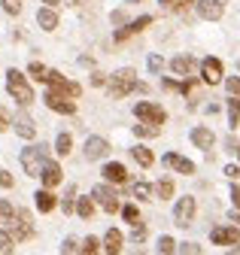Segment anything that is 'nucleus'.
Here are the masks:
<instances>
[{
	"mask_svg": "<svg viewBox=\"0 0 240 255\" xmlns=\"http://www.w3.org/2000/svg\"><path fill=\"white\" fill-rule=\"evenodd\" d=\"M6 91L15 98L18 107H31L34 104V88H31V82H27V76L18 73L15 67L6 70Z\"/></svg>",
	"mask_w": 240,
	"mask_h": 255,
	"instance_id": "1",
	"label": "nucleus"
},
{
	"mask_svg": "<svg viewBox=\"0 0 240 255\" xmlns=\"http://www.w3.org/2000/svg\"><path fill=\"white\" fill-rule=\"evenodd\" d=\"M137 70L131 67H122V70H116L113 79H110V98H128L131 91H137Z\"/></svg>",
	"mask_w": 240,
	"mask_h": 255,
	"instance_id": "2",
	"label": "nucleus"
},
{
	"mask_svg": "<svg viewBox=\"0 0 240 255\" xmlns=\"http://www.w3.org/2000/svg\"><path fill=\"white\" fill-rule=\"evenodd\" d=\"M21 167L27 176H43L46 167V146H27L21 149Z\"/></svg>",
	"mask_w": 240,
	"mask_h": 255,
	"instance_id": "3",
	"label": "nucleus"
},
{
	"mask_svg": "<svg viewBox=\"0 0 240 255\" xmlns=\"http://www.w3.org/2000/svg\"><path fill=\"white\" fill-rule=\"evenodd\" d=\"M9 234H12V240H15V243H21V240H31V237L37 234L31 213L18 207V210H15V219H12V228H9Z\"/></svg>",
	"mask_w": 240,
	"mask_h": 255,
	"instance_id": "4",
	"label": "nucleus"
},
{
	"mask_svg": "<svg viewBox=\"0 0 240 255\" xmlns=\"http://www.w3.org/2000/svg\"><path fill=\"white\" fill-rule=\"evenodd\" d=\"M134 116H137L140 122H146V125H155V128H161V125L167 122V113H164L158 104H152V101H140V104L134 107Z\"/></svg>",
	"mask_w": 240,
	"mask_h": 255,
	"instance_id": "5",
	"label": "nucleus"
},
{
	"mask_svg": "<svg viewBox=\"0 0 240 255\" xmlns=\"http://www.w3.org/2000/svg\"><path fill=\"white\" fill-rule=\"evenodd\" d=\"M92 198H95V204H98L101 210H107L110 216L119 213V195H116V188H113L110 182L95 185V188H92Z\"/></svg>",
	"mask_w": 240,
	"mask_h": 255,
	"instance_id": "6",
	"label": "nucleus"
},
{
	"mask_svg": "<svg viewBox=\"0 0 240 255\" xmlns=\"http://www.w3.org/2000/svg\"><path fill=\"white\" fill-rule=\"evenodd\" d=\"M195 210H198V204H195V198H179L176 201V207H173V222L179 228H186V225H192V219H195Z\"/></svg>",
	"mask_w": 240,
	"mask_h": 255,
	"instance_id": "7",
	"label": "nucleus"
},
{
	"mask_svg": "<svg viewBox=\"0 0 240 255\" xmlns=\"http://www.w3.org/2000/svg\"><path fill=\"white\" fill-rule=\"evenodd\" d=\"M210 240L216 246H237L240 243V228L237 225H219V228L210 231Z\"/></svg>",
	"mask_w": 240,
	"mask_h": 255,
	"instance_id": "8",
	"label": "nucleus"
},
{
	"mask_svg": "<svg viewBox=\"0 0 240 255\" xmlns=\"http://www.w3.org/2000/svg\"><path fill=\"white\" fill-rule=\"evenodd\" d=\"M46 107L49 110H55V113H64V116H73L76 113V101H70V98H64V94H58V91H46Z\"/></svg>",
	"mask_w": 240,
	"mask_h": 255,
	"instance_id": "9",
	"label": "nucleus"
},
{
	"mask_svg": "<svg viewBox=\"0 0 240 255\" xmlns=\"http://www.w3.org/2000/svg\"><path fill=\"white\" fill-rule=\"evenodd\" d=\"M222 61L219 58H204L201 61V79L207 82V85H219L222 82Z\"/></svg>",
	"mask_w": 240,
	"mask_h": 255,
	"instance_id": "10",
	"label": "nucleus"
},
{
	"mask_svg": "<svg viewBox=\"0 0 240 255\" xmlns=\"http://www.w3.org/2000/svg\"><path fill=\"white\" fill-rule=\"evenodd\" d=\"M107 152H110V143L104 137H85L82 155L88 158V161H101V158H107Z\"/></svg>",
	"mask_w": 240,
	"mask_h": 255,
	"instance_id": "11",
	"label": "nucleus"
},
{
	"mask_svg": "<svg viewBox=\"0 0 240 255\" xmlns=\"http://www.w3.org/2000/svg\"><path fill=\"white\" fill-rule=\"evenodd\" d=\"M149 24H152V15H140V18H134V21H128L125 27H119V30H116V34H113V40H116V43H125L128 37H134V34H140V30H143V27H149Z\"/></svg>",
	"mask_w": 240,
	"mask_h": 255,
	"instance_id": "12",
	"label": "nucleus"
},
{
	"mask_svg": "<svg viewBox=\"0 0 240 255\" xmlns=\"http://www.w3.org/2000/svg\"><path fill=\"white\" fill-rule=\"evenodd\" d=\"M198 15L207 21H219L225 15V0H198Z\"/></svg>",
	"mask_w": 240,
	"mask_h": 255,
	"instance_id": "13",
	"label": "nucleus"
},
{
	"mask_svg": "<svg viewBox=\"0 0 240 255\" xmlns=\"http://www.w3.org/2000/svg\"><path fill=\"white\" fill-rule=\"evenodd\" d=\"M12 128H15V134L24 137V140H34L37 137V125H34V119L27 116V113H18L15 122H12Z\"/></svg>",
	"mask_w": 240,
	"mask_h": 255,
	"instance_id": "14",
	"label": "nucleus"
},
{
	"mask_svg": "<svg viewBox=\"0 0 240 255\" xmlns=\"http://www.w3.org/2000/svg\"><path fill=\"white\" fill-rule=\"evenodd\" d=\"M164 164H167V167H173L176 173H186V176H192V173H195V161H189V158L176 155V152H167V155H164Z\"/></svg>",
	"mask_w": 240,
	"mask_h": 255,
	"instance_id": "15",
	"label": "nucleus"
},
{
	"mask_svg": "<svg viewBox=\"0 0 240 255\" xmlns=\"http://www.w3.org/2000/svg\"><path fill=\"white\" fill-rule=\"evenodd\" d=\"M192 143H195L198 149H213V143H216V134L210 131L207 125H198V128H192Z\"/></svg>",
	"mask_w": 240,
	"mask_h": 255,
	"instance_id": "16",
	"label": "nucleus"
},
{
	"mask_svg": "<svg viewBox=\"0 0 240 255\" xmlns=\"http://www.w3.org/2000/svg\"><path fill=\"white\" fill-rule=\"evenodd\" d=\"M40 179H43V188H49V191H52L55 185H61V179H64V176H61V167H58V161H46V167H43V176H40Z\"/></svg>",
	"mask_w": 240,
	"mask_h": 255,
	"instance_id": "17",
	"label": "nucleus"
},
{
	"mask_svg": "<svg viewBox=\"0 0 240 255\" xmlns=\"http://www.w3.org/2000/svg\"><path fill=\"white\" fill-rule=\"evenodd\" d=\"M195 67H198V61H195L192 55H176V58L170 61V70H173L176 76H192Z\"/></svg>",
	"mask_w": 240,
	"mask_h": 255,
	"instance_id": "18",
	"label": "nucleus"
},
{
	"mask_svg": "<svg viewBox=\"0 0 240 255\" xmlns=\"http://www.w3.org/2000/svg\"><path fill=\"white\" fill-rule=\"evenodd\" d=\"M104 179L107 182H116V185H122L125 179H128V170H125V164H119V161H110V164H104Z\"/></svg>",
	"mask_w": 240,
	"mask_h": 255,
	"instance_id": "19",
	"label": "nucleus"
},
{
	"mask_svg": "<svg viewBox=\"0 0 240 255\" xmlns=\"http://www.w3.org/2000/svg\"><path fill=\"white\" fill-rule=\"evenodd\" d=\"M37 24H40L43 30H49V34H52V30L58 27V9L40 6V9H37Z\"/></svg>",
	"mask_w": 240,
	"mask_h": 255,
	"instance_id": "20",
	"label": "nucleus"
},
{
	"mask_svg": "<svg viewBox=\"0 0 240 255\" xmlns=\"http://www.w3.org/2000/svg\"><path fill=\"white\" fill-rule=\"evenodd\" d=\"M122 243H125L122 231H116V228L107 231V237H104V249H107V255H119V252H122Z\"/></svg>",
	"mask_w": 240,
	"mask_h": 255,
	"instance_id": "21",
	"label": "nucleus"
},
{
	"mask_svg": "<svg viewBox=\"0 0 240 255\" xmlns=\"http://www.w3.org/2000/svg\"><path fill=\"white\" fill-rule=\"evenodd\" d=\"M34 201H37V210H40V213H52V210L58 207V198L52 195L49 188H40L37 195H34Z\"/></svg>",
	"mask_w": 240,
	"mask_h": 255,
	"instance_id": "22",
	"label": "nucleus"
},
{
	"mask_svg": "<svg viewBox=\"0 0 240 255\" xmlns=\"http://www.w3.org/2000/svg\"><path fill=\"white\" fill-rule=\"evenodd\" d=\"M131 155H134V161H137L140 167H152V164H155L152 149H146V146H134V149H131Z\"/></svg>",
	"mask_w": 240,
	"mask_h": 255,
	"instance_id": "23",
	"label": "nucleus"
},
{
	"mask_svg": "<svg viewBox=\"0 0 240 255\" xmlns=\"http://www.w3.org/2000/svg\"><path fill=\"white\" fill-rule=\"evenodd\" d=\"M52 91H58V94H64V98H70V101H76L79 98V94H82V88L76 85V82H70V79H61V82H58Z\"/></svg>",
	"mask_w": 240,
	"mask_h": 255,
	"instance_id": "24",
	"label": "nucleus"
},
{
	"mask_svg": "<svg viewBox=\"0 0 240 255\" xmlns=\"http://www.w3.org/2000/svg\"><path fill=\"white\" fill-rule=\"evenodd\" d=\"M12 219H15V207L3 198L0 201V228H12Z\"/></svg>",
	"mask_w": 240,
	"mask_h": 255,
	"instance_id": "25",
	"label": "nucleus"
},
{
	"mask_svg": "<svg viewBox=\"0 0 240 255\" xmlns=\"http://www.w3.org/2000/svg\"><path fill=\"white\" fill-rule=\"evenodd\" d=\"M95 210H98L95 198H79V201H76V213H79L82 219H92V216H95Z\"/></svg>",
	"mask_w": 240,
	"mask_h": 255,
	"instance_id": "26",
	"label": "nucleus"
},
{
	"mask_svg": "<svg viewBox=\"0 0 240 255\" xmlns=\"http://www.w3.org/2000/svg\"><path fill=\"white\" fill-rule=\"evenodd\" d=\"M134 134H137V137H143V140H152V137H158V134H161V128L140 122V125H134Z\"/></svg>",
	"mask_w": 240,
	"mask_h": 255,
	"instance_id": "27",
	"label": "nucleus"
},
{
	"mask_svg": "<svg viewBox=\"0 0 240 255\" xmlns=\"http://www.w3.org/2000/svg\"><path fill=\"white\" fill-rule=\"evenodd\" d=\"M240 125V98H228V128Z\"/></svg>",
	"mask_w": 240,
	"mask_h": 255,
	"instance_id": "28",
	"label": "nucleus"
},
{
	"mask_svg": "<svg viewBox=\"0 0 240 255\" xmlns=\"http://www.w3.org/2000/svg\"><path fill=\"white\" fill-rule=\"evenodd\" d=\"M70 149H73V137L64 131V134H58V140H55V152L58 155H70Z\"/></svg>",
	"mask_w": 240,
	"mask_h": 255,
	"instance_id": "29",
	"label": "nucleus"
},
{
	"mask_svg": "<svg viewBox=\"0 0 240 255\" xmlns=\"http://www.w3.org/2000/svg\"><path fill=\"white\" fill-rule=\"evenodd\" d=\"M27 73H31L37 82H49V73H52V70H49V67H43L40 61H31V67H27Z\"/></svg>",
	"mask_w": 240,
	"mask_h": 255,
	"instance_id": "30",
	"label": "nucleus"
},
{
	"mask_svg": "<svg viewBox=\"0 0 240 255\" xmlns=\"http://www.w3.org/2000/svg\"><path fill=\"white\" fill-rule=\"evenodd\" d=\"M155 198H161V201L173 198V179H158L155 182Z\"/></svg>",
	"mask_w": 240,
	"mask_h": 255,
	"instance_id": "31",
	"label": "nucleus"
},
{
	"mask_svg": "<svg viewBox=\"0 0 240 255\" xmlns=\"http://www.w3.org/2000/svg\"><path fill=\"white\" fill-rule=\"evenodd\" d=\"M12 246H15L12 234L6 228H0V255H12Z\"/></svg>",
	"mask_w": 240,
	"mask_h": 255,
	"instance_id": "32",
	"label": "nucleus"
},
{
	"mask_svg": "<svg viewBox=\"0 0 240 255\" xmlns=\"http://www.w3.org/2000/svg\"><path fill=\"white\" fill-rule=\"evenodd\" d=\"M158 252H161V255H176V240L167 237V234H161V237H158Z\"/></svg>",
	"mask_w": 240,
	"mask_h": 255,
	"instance_id": "33",
	"label": "nucleus"
},
{
	"mask_svg": "<svg viewBox=\"0 0 240 255\" xmlns=\"http://www.w3.org/2000/svg\"><path fill=\"white\" fill-rule=\"evenodd\" d=\"M122 219L131 222V225H140V210H137V204H125L122 207Z\"/></svg>",
	"mask_w": 240,
	"mask_h": 255,
	"instance_id": "34",
	"label": "nucleus"
},
{
	"mask_svg": "<svg viewBox=\"0 0 240 255\" xmlns=\"http://www.w3.org/2000/svg\"><path fill=\"white\" fill-rule=\"evenodd\" d=\"M79 252H82L79 240H76V237H64V243H61V255H79Z\"/></svg>",
	"mask_w": 240,
	"mask_h": 255,
	"instance_id": "35",
	"label": "nucleus"
},
{
	"mask_svg": "<svg viewBox=\"0 0 240 255\" xmlns=\"http://www.w3.org/2000/svg\"><path fill=\"white\" fill-rule=\"evenodd\" d=\"M152 191H155V188L149 185V182H137V185H134V198H137V201H149V198H152Z\"/></svg>",
	"mask_w": 240,
	"mask_h": 255,
	"instance_id": "36",
	"label": "nucleus"
},
{
	"mask_svg": "<svg viewBox=\"0 0 240 255\" xmlns=\"http://www.w3.org/2000/svg\"><path fill=\"white\" fill-rule=\"evenodd\" d=\"M98 249H101V240L98 237H85L82 240V255H95Z\"/></svg>",
	"mask_w": 240,
	"mask_h": 255,
	"instance_id": "37",
	"label": "nucleus"
},
{
	"mask_svg": "<svg viewBox=\"0 0 240 255\" xmlns=\"http://www.w3.org/2000/svg\"><path fill=\"white\" fill-rule=\"evenodd\" d=\"M225 88L231 98H240V76H225Z\"/></svg>",
	"mask_w": 240,
	"mask_h": 255,
	"instance_id": "38",
	"label": "nucleus"
},
{
	"mask_svg": "<svg viewBox=\"0 0 240 255\" xmlns=\"http://www.w3.org/2000/svg\"><path fill=\"white\" fill-rule=\"evenodd\" d=\"M12 116H9V110L6 107H0V131H9V128H12Z\"/></svg>",
	"mask_w": 240,
	"mask_h": 255,
	"instance_id": "39",
	"label": "nucleus"
},
{
	"mask_svg": "<svg viewBox=\"0 0 240 255\" xmlns=\"http://www.w3.org/2000/svg\"><path fill=\"white\" fill-rule=\"evenodd\" d=\"M146 67H149V73H158V70L164 67V61H161V55H149V61H146Z\"/></svg>",
	"mask_w": 240,
	"mask_h": 255,
	"instance_id": "40",
	"label": "nucleus"
},
{
	"mask_svg": "<svg viewBox=\"0 0 240 255\" xmlns=\"http://www.w3.org/2000/svg\"><path fill=\"white\" fill-rule=\"evenodd\" d=\"M0 3H3V9H6L9 15H18V12H21V0H0Z\"/></svg>",
	"mask_w": 240,
	"mask_h": 255,
	"instance_id": "41",
	"label": "nucleus"
},
{
	"mask_svg": "<svg viewBox=\"0 0 240 255\" xmlns=\"http://www.w3.org/2000/svg\"><path fill=\"white\" fill-rule=\"evenodd\" d=\"M179 255H201L198 243H179Z\"/></svg>",
	"mask_w": 240,
	"mask_h": 255,
	"instance_id": "42",
	"label": "nucleus"
},
{
	"mask_svg": "<svg viewBox=\"0 0 240 255\" xmlns=\"http://www.w3.org/2000/svg\"><path fill=\"white\" fill-rule=\"evenodd\" d=\"M131 240H134V243H143V240H146V228H143V225H134Z\"/></svg>",
	"mask_w": 240,
	"mask_h": 255,
	"instance_id": "43",
	"label": "nucleus"
},
{
	"mask_svg": "<svg viewBox=\"0 0 240 255\" xmlns=\"http://www.w3.org/2000/svg\"><path fill=\"white\" fill-rule=\"evenodd\" d=\"M225 176H228V179H237V176H240V164H228V167H225Z\"/></svg>",
	"mask_w": 240,
	"mask_h": 255,
	"instance_id": "44",
	"label": "nucleus"
},
{
	"mask_svg": "<svg viewBox=\"0 0 240 255\" xmlns=\"http://www.w3.org/2000/svg\"><path fill=\"white\" fill-rule=\"evenodd\" d=\"M0 188H12V176L6 170H0Z\"/></svg>",
	"mask_w": 240,
	"mask_h": 255,
	"instance_id": "45",
	"label": "nucleus"
},
{
	"mask_svg": "<svg viewBox=\"0 0 240 255\" xmlns=\"http://www.w3.org/2000/svg\"><path fill=\"white\" fill-rule=\"evenodd\" d=\"M231 201H234V210H240V185H231Z\"/></svg>",
	"mask_w": 240,
	"mask_h": 255,
	"instance_id": "46",
	"label": "nucleus"
},
{
	"mask_svg": "<svg viewBox=\"0 0 240 255\" xmlns=\"http://www.w3.org/2000/svg\"><path fill=\"white\" fill-rule=\"evenodd\" d=\"M179 85H183V82H173V79H164V88H167V91H179Z\"/></svg>",
	"mask_w": 240,
	"mask_h": 255,
	"instance_id": "47",
	"label": "nucleus"
},
{
	"mask_svg": "<svg viewBox=\"0 0 240 255\" xmlns=\"http://www.w3.org/2000/svg\"><path fill=\"white\" fill-rule=\"evenodd\" d=\"M104 82H107L104 73H92V85H104Z\"/></svg>",
	"mask_w": 240,
	"mask_h": 255,
	"instance_id": "48",
	"label": "nucleus"
},
{
	"mask_svg": "<svg viewBox=\"0 0 240 255\" xmlns=\"http://www.w3.org/2000/svg\"><path fill=\"white\" fill-rule=\"evenodd\" d=\"M189 3H198V0H179V3H176V12H183Z\"/></svg>",
	"mask_w": 240,
	"mask_h": 255,
	"instance_id": "49",
	"label": "nucleus"
},
{
	"mask_svg": "<svg viewBox=\"0 0 240 255\" xmlns=\"http://www.w3.org/2000/svg\"><path fill=\"white\" fill-rule=\"evenodd\" d=\"M125 21V12H113V24H122Z\"/></svg>",
	"mask_w": 240,
	"mask_h": 255,
	"instance_id": "50",
	"label": "nucleus"
},
{
	"mask_svg": "<svg viewBox=\"0 0 240 255\" xmlns=\"http://www.w3.org/2000/svg\"><path fill=\"white\" fill-rule=\"evenodd\" d=\"M231 222H237V228H240V210H231Z\"/></svg>",
	"mask_w": 240,
	"mask_h": 255,
	"instance_id": "51",
	"label": "nucleus"
},
{
	"mask_svg": "<svg viewBox=\"0 0 240 255\" xmlns=\"http://www.w3.org/2000/svg\"><path fill=\"white\" fill-rule=\"evenodd\" d=\"M43 3H46V6H49V9H55V6H58V3H61V0H43Z\"/></svg>",
	"mask_w": 240,
	"mask_h": 255,
	"instance_id": "52",
	"label": "nucleus"
},
{
	"mask_svg": "<svg viewBox=\"0 0 240 255\" xmlns=\"http://www.w3.org/2000/svg\"><path fill=\"white\" fill-rule=\"evenodd\" d=\"M228 255H240V243H237V246H231V249H228Z\"/></svg>",
	"mask_w": 240,
	"mask_h": 255,
	"instance_id": "53",
	"label": "nucleus"
},
{
	"mask_svg": "<svg viewBox=\"0 0 240 255\" xmlns=\"http://www.w3.org/2000/svg\"><path fill=\"white\" fill-rule=\"evenodd\" d=\"M158 3H161V6H170V3H173V0H158Z\"/></svg>",
	"mask_w": 240,
	"mask_h": 255,
	"instance_id": "54",
	"label": "nucleus"
},
{
	"mask_svg": "<svg viewBox=\"0 0 240 255\" xmlns=\"http://www.w3.org/2000/svg\"><path fill=\"white\" fill-rule=\"evenodd\" d=\"M237 155H240V146H237Z\"/></svg>",
	"mask_w": 240,
	"mask_h": 255,
	"instance_id": "55",
	"label": "nucleus"
}]
</instances>
